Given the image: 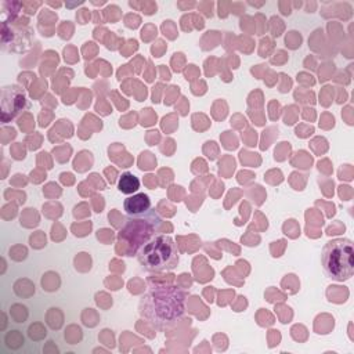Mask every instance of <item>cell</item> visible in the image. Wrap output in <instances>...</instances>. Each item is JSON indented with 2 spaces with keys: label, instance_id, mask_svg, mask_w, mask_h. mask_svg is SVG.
Segmentation results:
<instances>
[{
  "label": "cell",
  "instance_id": "6",
  "mask_svg": "<svg viewBox=\"0 0 354 354\" xmlns=\"http://www.w3.org/2000/svg\"><path fill=\"white\" fill-rule=\"evenodd\" d=\"M140 188V180L138 177H136L133 173L130 171H126L123 173L119 180H118V189L122 192V194H126V195H133L137 189Z\"/></svg>",
  "mask_w": 354,
  "mask_h": 354
},
{
  "label": "cell",
  "instance_id": "5",
  "mask_svg": "<svg viewBox=\"0 0 354 354\" xmlns=\"http://www.w3.org/2000/svg\"><path fill=\"white\" fill-rule=\"evenodd\" d=\"M123 209L127 213L129 218H144L155 216L156 213L152 210L151 199L147 194H133L131 196L126 198L123 202Z\"/></svg>",
  "mask_w": 354,
  "mask_h": 354
},
{
  "label": "cell",
  "instance_id": "3",
  "mask_svg": "<svg viewBox=\"0 0 354 354\" xmlns=\"http://www.w3.org/2000/svg\"><path fill=\"white\" fill-rule=\"evenodd\" d=\"M137 259L149 272L169 271L178 264V249L169 235H156L140 248Z\"/></svg>",
  "mask_w": 354,
  "mask_h": 354
},
{
  "label": "cell",
  "instance_id": "2",
  "mask_svg": "<svg viewBox=\"0 0 354 354\" xmlns=\"http://www.w3.org/2000/svg\"><path fill=\"white\" fill-rule=\"evenodd\" d=\"M321 264L326 277L343 282L354 274V245L347 238L328 241L321 253Z\"/></svg>",
  "mask_w": 354,
  "mask_h": 354
},
{
  "label": "cell",
  "instance_id": "4",
  "mask_svg": "<svg viewBox=\"0 0 354 354\" xmlns=\"http://www.w3.org/2000/svg\"><path fill=\"white\" fill-rule=\"evenodd\" d=\"M28 108L26 93L19 86H6L1 88V118L7 123Z\"/></svg>",
  "mask_w": 354,
  "mask_h": 354
},
{
  "label": "cell",
  "instance_id": "1",
  "mask_svg": "<svg viewBox=\"0 0 354 354\" xmlns=\"http://www.w3.org/2000/svg\"><path fill=\"white\" fill-rule=\"evenodd\" d=\"M138 313L155 328H171L185 314V292L173 285L153 286L140 299Z\"/></svg>",
  "mask_w": 354,
  "mask_h": 354
}]
</instances>
